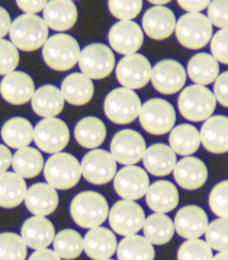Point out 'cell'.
I'll use <instances>...</instances> for the list:
<instances>
[{"instance_id": "4316f807", "label": "cell", "mask_w": 228, "mask_h": 260, "mask_svg": "<svg viewBox=\"0 0 228 260\" xmlns=\"http://www.w3.org/2000/svg\"><path fill=\"white\" fill-rule=\"evenodd\" d=\"M176 156L177 154L170 146H166L163 143H156L147 148L143 157V163L148 173L154 176H167L176 167Z\"/></svg>"}, {"instance_id": "b9f144b4", "label": "cell", "mask_w": 228, "mask_h": 260, "mask_svg": "<svg viewBox=\"0 0 228 260\" xmlns=\"http://www.w3.org/2000/svg\"><path fill=\"white\" fill-rule=\"evenodd\" d=\"M212 257L209 244L199 239L186 240L177 250V260H212Z\"/></svg>"}, {"instance_id": "db71d44e", "label": "cell", "mask_w": 228, "mask_h": 260, "mask_svg": "<svg viewBox=\"0 0 228 260\" xmlns=\"http://www.w3.org/2000/svg\"><path fill=\"white\" fill-rule=\"evenodd\" d=\"M28 260H62L54 250L50 249H41V250H35L29 256Z\"/></svg>"}, {"instance_id": "83f0119b", "label": "cell", "mask_w": 228, "mask_h": 260, "mask_svg": "<svg viewBox=\"0 0 228 260\" xmlns=\"http://www.w3.org/2000/svg\"><path fill=\"white\" fill-rule=\"evenodd\" d=\"M60 90L67 104L83 106L92 101L94 94V84L93 80L83 73H72L62 80Z\"/></svg>"}, {"instance_id": "2e32d148", "label": "cell", "mask_w": 228, "mask_h": 260, "mask_svg": "<svg viewBox=\"0 0 228 260\" xmlns=\"http://www.w3.org/2000/svg\"><path fill=\"white\" fill-rule=\"evenodd\" d=\"M187 79L185 67L176 60H161L151 70V83L157 92L173 94L182 90Z\"/></svg>"}, {"instance_id": "8fae6325", "label": "cell", "mask_w": 228, "mask_h": 260, "mask_svg": "<svg viewBox=\"0 0 228 260\" xmlns=\"http://www.w3.org/2000/svg\"><path fill=\"white\" fill-rule=\"evenodd\" d=\"M109 224L116 234L119 236H134L143 230L145 222L144 209L141 208L135 201H118L114 207L109 209Z\"/></svg>"}, {"instance_id": "f546056e", "label": "cell", "mask_w": 228, "mask_h": 260, "mask_svg": "<svg viewBox=\"0 0 228 260\" xmlns=\"http://www.w3.org/2000/svg\"><path fill=\"white\" fill-rule=\"evenodd\" d=\"M64 98L61 90L52 84H45L35 90L32 96L31 105L34 112L44 118H57L64 109Z\"/></svg>"}, {"instance_id": "681fc988", "label": "cell", "mask_w": 228, "mask_h": 260, "mask_svg": "<svg viewBox=\"0 0 228 260\" xmlns=\"http://www.w3.org/2000/svg\"><path fill=\"white\" fill-rule=\"evenodd\" d=\"M48 0H16V5L22 12L25 13H31V15H37L45 9Z\"/></svg>"}, {"instance_id": "5bb4252c", "label": "cell", "mask_w": 228, "mask_h": 260, "mask_svg": "<svg viewBox=\"0 0 228 260\" xmlns=\"http://www.w3.org/2000/svg\"><path fill=\"white\" fill-rule=\"evenodd\" d=\"M82 176L93 185H106L116 175V160L106 150L94 148L82 160Z\"/></svg>"}, {"instance_id": "d6986e66", "label": "cell", "mask_w": 228, "mask_h": 260, "mask_svg": "<svg viewBox=\"0 0 228 260\" xmlns=\"http://www.w3.org/2000/svg\"><path fill=\"white\" fill-rule=\"evenodd\" d=\"M35 93V84L29 74L23 72H12L0 82V94L11 105H25Z\"/></svg>"}, {"instance_id": "603a6c76", "label": "cell", "mask_w": 228, "mask_h": 260, "mask_svg": "<svg viewBox=\"0 0 228 260\" xmlns=\"http://www.w3.org/2000/svg\"><path fill=\"white\" fill-rule=\"evenodd\" d=\"M173 176L182 189L197 190L207 183L208 167L197 157H183L176 163Z\"/></svg>"}, {"instance_id": "ba28073f", "label": "cell", "mask_w": 228, "mask_h": 260, "mask_svg": "<svg viewBox=\"0 0 228 260\" xmlns=\"http://www.w3.org/2000/svg\"><path fill=\"white\" fill-rule=\"evenodd\" d=\"M140 124L151 136H165L175 128V108L165 99H150L141 106Z\"/></svg>"}, {"instance_id": "816d5d0a", "label": "cell", "mask_w": 228, "mask_h": 260, "mask_svg": "<svg viewBox=\"0 0 228 260\" xmlns=\"http://www.w3.org/2000/svg\"><path fill=\"white\" fill-rule=\"evenodd\" d=\"M12 158L13 154L11 153V148L6 144H0V175L8 172V169L12 166Z\"/></svg>"}, {"instance_id": "52a82bcc", "label": "cell", "mask_w": 228, "mask_h": 260, "mask_svg": "<svg viewBox=\"0 0 228 260\" xmlns=\"http://www.w3.org/2000/svg\"><path fill=\"white\" fill-rule=\"evenodd\" d=\"M141 101L135 90L126 87H118L106 94L104 102L105 115L109 121L118 125H125L134 122L140 116Z\"/></svg>"}, {"instance_id": "f907efd6", "label": "cell", "mask_w": 228, "mask_h": 260, "mask_svg": "<svg viewBox=\"0 0 228 260\" xmlns=\"http://www.w3.org/2000/svg\"><path fill=\"white\" fill-rule=\"evenodd\" d=\"M211 2L212 0H177V5L187 13H201L204 9H208Z\"/></svg>"}, {"instance_id": "60d3db41", "label": "cell", "mask_w": 228, "mask_h": 260, "mask_svg": "<svg viewBox=\"0 0 228 260\" xmlns=\"http://www.w3.org/2000/svg\"><path fill=\"white\" fill-rule=\"evenodd\" d=\"M205 241L212 250H228V219L217 218L211 221L205 231Z\"/></svg>"}, {"instance_id": "7dc6e473", "label": "cell", "mask_w": 228, "mask_h": 260, "mask_svg": "<svg viewBox=\"0 0 228 260\" xmlns=\"http://www.w3.org/2000/svg\"><path fill=\"white\" fill-rule=\"evenodd\" d=\"M211 52L218 62L228 66V28L219 29L211 38Z\"/></svg>"}, {"instance_id": "ac0fdd59", "label": "cell", "mask_w": 228, "mask_h": 260, "mask_svg": "<svg viewBox=\"0 0 228 260\" xmlns=\"http://www.w3.org/2000/svg\"><path fill=\"white\" fill-rule=\"evenodd\" d=\"M176 22L173 11L166 6H153L143 16V31L148 38L163 41L175 32Z\"/></svg>"}, {"instance_id": "f6af8a7d", "label": "cell", "mask_w": 228, "mask_h": 260, "mask_svg": "<svg viewBox=\"0 0 228 260\" xmlns=\"http://www.w3.org/2000/svg\"><path fill=\"white\" fill-rule=\"evenodd\" d=\"M19 60V50L11 41L0 40V76L15 72Z\"/></svg>"}, {"instance_id": "d6a6232c", "label": "cell", "mask_w": 228, "mask_h": 260, "mask_svg": "<svg viewBox=\"0 0 228 260\" xmlns=\"http://www.w3.org/2000/svg\"><path fill=\"white\" fill-rule=\"evenodd\" d=\"M2 140L9 148L21 150L31 144L34 141V126L32 124L21 116L11 118L2 126Z\"/></svg>"}, {"instance_id": "11a10c76", "label": "cell", "mask_w": 228, "mask_h": 260, "mask_svg": "<svg viewBox=\"0 0 228 260\" xmlns=\"http://www.w3.org/2000/svg\"><path fill=\"white\" fill-rule=\"evenodd\" d=\"M212 260H228V250H225V251H218L217 254L212 257Z\"/></svg>"}, {"instance_id": "7a4b0ae2", "label": "cell", "mask_w": 228, "mask_h": 260, "mask_svg": "<svg viewBox=\"0 0 228 260\" xmlns=\"http://www.w3.org/2000/svg\"><path fill=\"white\" fill-rule=\"evenodd\" d=\"M50 28L38 15L23 13L12 22L11 42L19 51L32 52L40 50L48 40Z\"/></svg>"}, {"instance_id": "680465c9", "label": "cell", "mask_w": 228, "mask_h": 260, "mask_svg": "<svg viewBox=\"0 0 228 260\" xmlns=\"http://www.w3.org/2000/svg\"><path fill=\"white\" fill-rule=\"evenodd\" d=\"M73 2H74V0H73Z\"/></svg>"}, {"instance_id": "7402d4cb", "label": "cell", "mask_w": 228, "mask_h": 260, "mask_svg": "<svg viewBox=\"0 0 228 260\" xmlns=\"http://www.w3.org/2000/svg\"><path fill=\"white\" fill-rule=\"evenodd\" d=\"M173 222L177 234L186 240L199 239L205 234L209 224L207 212L197 205H187L179 209Z\"/></svg>"}, {"instance_id": "4dcf8cb0", "label": "cell", "mask_w": 228, "mask_h": 260, "mask_svg": "<svg viewBox=\"0 0 228 260\" xmlns=\"http://www.w3.org/2000/svg\"><path fill=\"white\" fill-rule=\"evenodd\" d=\"M28 192L26 182L15 172L0 175V208H16L25 201Z\"/></svg>"}, {"instance_id": "e575fe53", "label": "cell", "mask_w": 228, "mask_h": 260, "mask_svg": "<svg viewBox=\"0 0 228 260\" xmlns=\"http://www.w3.org/2000/svg\"><path fill=\"white\" fill-rule=\"evenodd\" d=\"M74 138L84 148L94 150L101 144H104L105 138H106V126L99 118L86 116L76 125Z\"/></svg>"}, {"instance_id": "44dd1931", "label": "cell", "mask_w": 228, "mask_h": 260, "mask_svg": "<svg viewBox=\"0 0 228 260\" xmlns=\"http://www.w3.org/2000/svg\"><path fill=\"white\" fill-rule=\"evenodd\" d=\"M201 143L212 154L228 153V118L215 115L208 118L201 128Z\"/></svg>"}, {"instance_id": "bcb514c9", "label": "cell", "mask_w": 228, "mask_h": 260, "mask_svg": "<svg viewBox=\"0 0 228 260\" xmlns=\"http://www.w3.org/2000/svg\"><path fill=\"white\" fill-rule=\"evenodd\" d=\"M208 19L219 29L228 28V0H212L208 6Z\"/></svg>"}, {"instance_id": "836d02e7", "label": "cell", "mask_w": 228, "mask_h": 260, "mask_svg": "<svg viewBox=\"0 0 228 260\" xmlns=\"http://www.w3.org/2000/svg\"><path fill=\"white\" fill-rule=\"evenodd\" d=\"M201 133L193 125L182 124L175 126L169 136V146L179 156L189 157L201 147Z\"/></svg>"}, {"instance_id": "8992f818", "label": "cell", "mask_w": 228, "mask_h": 260, "mask_svg": "<svg viewBox=\"0 0 228 260\" xmlns=\"http://www.w3.org/2000/svg\"><path fill=\"white\" fill-rule=\"evenodd\" d=\"M212 23L202 13H185L176 22L177 41L187 50H201L211 42Z\"/></svg>"}, {"instance_id": "7c38bea8", "label": "cell", "mask_w": 228, "mask_h": 260, "mask_svg": "<svg viewBox=\"0 0 228 260\" xmlns=\"http://www.w3.org/2000/svg\"><path fill=\"white\" fill-rule=\"evenodd\" d=\"M151 64L147 57L135 52L124 55L122 60L116 64V79L122 87L137 90L143 89L151 80Z\"/></svg>"}, {"instance_id": "3957f363", "label": "cell", "mask_w": 228, "mask_h": 260, "mask_svg": "<svg viewBox=\"0 0 228 260\" xmlns=\"http://www.w3.org/2000/svg\"><path fill=\"white\" fill-rule=\"evenodd\" d=\"M80 45L69 34H55L42 47V58L55 72H67L73 69L80 57Z\"/></svg>"}, {"instance_id": "d590c367", "label": "cell", "mask_w": 228, "mask_h": 260, "mask_svg": "<svg viewBox=\"0 0 228 260\" xmlns=\"http://www.w3.org/2000/svg\"><path fill=\"white\" fill-rule=\"evenodd\" d=\"M118 260H154V246L143 236H126L118 243Z\"/></svg>"}, {"instance_id": "c3c4849f", "label": "cell", "mask_w": 228, "mask_h": 260, "mask_svg": "<svg viewBox=\"0 0 228 260\" xmlns=\"http://www.w3.org/2000/svg\"><path fill=\"white\" fill-rule=\"evenodd\" d=\"M214 96L218 104L228 108V72L218 76L214 83Z\"/></svg>"}, {"instance_id": "30bf717a", "label": "cell", "mask_w": 228, "mask_h": 260, "mask_svg": "<svg viewBox=\"0 0 228 260\" xmlns=\"http://www.w3.org/2000/svg\"><path fill=\"white\" fill-rule=\"evenodd\" d=\"M34 141L44 153L57 154L69 144L70 129L62 119L44 118L34 128Z\"/></svg>"}, {"instance_id": "9f6ffc18", "label": "cell", "mask_w": 228, "mask_h": 260, "mask_svg": "<svg viewBox=\"0 0 228 260\" xmlns=\"http://www.w3.org/2000/svg\"><path fill=\"white\" fill-rule=\"evenodd\" d=\"M147 2H150V3L154 5V6H165L167 3H170L172 0H147Z\"/></svg>"}, {"instance_id": "d4e9b609", "label": "cell", "mask_w": 228, "mask_h": 260, "mask_svg": "<svg viewBox=\"0 0 228 260\" xmlns=\"http://www.w3.org/2000/svg\"><path fill=\"white\" fill-rule=\"evenodd\" d=\"M84 253L93 260H108L118 249V241L112 230L96 227L87 231L83 237Z\"/></svg>"}, {"instance_id": "8d00e7d4", "label": "cell", "mask_w": 228, "mask_h": 260, "mask_svg": "<svg viewBox=\"0 0 228 260\" xmlns=\"http://www.w3.org/2000/svg\"><path fill=\"white\" fill-rule=\"evenodd\" d=\"M144 237L153 246L167 244L175 236V222L166 214L154 212L153 215L147 217L144 222Z\"/></svg>"}, {"instance_id": "9a60e30c", "label": "cell", "mask_w": 228, "mask_h": 260, "mask_svg": "<svg viewBox=\"0 0 228 260\" xmlns=\"http://www.w3.org/2000/svg\"><path fill=\"white\" fill-rule=\"evenodd\" d=\"M114 187L122 199L137 201L145 197L150 187V177L141 167L124 166L115 175Z\"/></svg>"}, {"instance_id": "74e56055", "label": "cell", "mask_w": 228, "mask_h": 260, "mask_svg": "<svg viewBox=\"0 0 228 260\" xmlns=\"http://www.w3.org/2000/svg\"><path fill=\"white\" fill-rule=\"evenodd\" d=\"M45 163H44V157L40 153V150L32 148V147H25V148L18 150L12 158L13 172L23 179L37 177L42 172Z\"/></svg>"}, {"instance_id": "ab89813d", "label": "cell", "mask_w": 228, "mask_h": 260, "mask_svg": "<svg viewBox=\"0 0 228 260\" xmlns=\"http://www.w3.org/2000/svg\"><path fill=\"white\" fill-rule=\"evenodd\" d=\"M28 246L22 236L15 233L0 234V260H25Z\"/></svg>"}, {"instance_id": "f1b7e54d", "label": "cell", "mask_w": 228, "mask_h": 260, "mask_svg": "<svg viewBox=\"0 0 228 260\" xmlns=\"http://www.w3.org/2000/svg\"><path fill=\"white\" fill-rule=\"evenodd\" d=\"M145 201L148 208L158 214H167L179 205V192L177 187L167 180H157L150 185Z\"/></svg>"}, {"instance_id": "ffe728a7", "label": "cell", "mask_w": 228, "mask_h": 260, "mask_svg": "<svg viewBox=\"0 0 228 260\" xmlns=\"http://www.w3.org/2000/svg\"><path fill=\"white\" fill-rule=\"evenodd\" d=\"M42 12L47 26L60 34L72 29L79 18L77 6L73 0H48Z\"/></svg>"}, {"instance_id": "1f68e13d", "label": "cell", "mask_w": 228, "mask_h": 260, "mask_svg": "<svg viewBox=\"0 0 228 260\" xmlns=\"http://www.w3.org/2000/svg\"><path fill=\"white\" fill-rule=\"evenodd\" d=\"M186 73L189 79L195 84L208 86V84L215 83V80L218 79L219 64L212 57V54L199 52L189 60Z\"/></svg>"}, {"instance_id": "cb8c5ba5", "label": "cell", "mask_w": 228, "mask_h": 260, "mask_svg": "<svg viewBox=\"0 0 228 260\" xmlns=\"http://www.w3.org/2000/svg\"><path fill=\"white\" fill-rule=\"evenodd\" d=\"M23 202L32 215L47 217V215H51L57 209L60 199H58L57 189H54L51 185L35 183L31 187H28Z\"/></svg>"}, {"instance_id": "f35d334b", "label": "cell", "mask_w": 228, "mask_h": 260, "mask_svg": "<svg viewBox=\"0 0 228 260\" xmlns=\"http://www.w3.org/2000/svg\"><path fill=\"white\" fill-rule=\"evenodd\" d=\"M54 251L66 260L77 259L82 253L84 251L83 237L79 231L76 230H61L60 233L55 234L54 241Z\"/></svg>"}, {"instance_id": "e0dca14e", "label": "cell", "mask_w": 228, "mask_h": 260, "mask_svg": "<svg viewBox=\"0 0 228 260\" xmlns=\"http://www.w3.org/2000/svg\"><path fill=\"white\" fill-rule=\"evenodd\" d=\"M108 41L112 51L122 55L135 54L143 47L144 31L137 22L119 21L112 25V28L109 29Z\"/></svg>"}, {"instance_id": "9c48e42d", "label": "cell", "mask_w": 228, "mask_h": 260, "mask_svg": "<svg viewBox=\"0 0 228 260\" xmlns=\"http://www.w3.org/2000/svg\"><path fill=\"white\" fill-rule=\"evenodd\" d=\"M77 64L80 73L92 80H101L114 72L116 61L112 48L105 44H90L82 50Z\"/></svg>"}, {"instance_id": "ee69618b", "label": "cell", "mask_w": 228, "mask_h": 260, "mask_svg": "<svg viewBox=\"0 0 228 260\" xmlns=\"http://www.w3.org/2000/svg\"><path fill=\"white\" fill-rule=\"evenodd\" d=\"M209 208L218 218L228 219V180H222L212 187L209 193Z\"/></svg>"}, {"instance_id": "7bdbcfd3", "label": "cell", "mask_w": 228, "mask_h": 260, "mask_svg": "<svg viewBox=\"0 0 228 260\" xmlns=\"http://www.w3.org/2000/svg\"><path fill=\"white\" fill-rule=\"evenodd\" d=\"M111 15L119 21H133L143 9V0H108Z\"/></svg>"}, {"instance_id": "6da1fadb", "label": "cell", "mask_w": 228, "mask_h": 260, "mask_svg": "<svg viewBox=\"0 0 228 260\" xmlns=\"http://www.w3.org/2000/svg\"><path fill=\"white\" fill-rule=\"evenodd\" d=\"M73 221L82 229L101 227L109 215V205L105 197L94 190H84L73 198L70 204Z\"/></svg>"}, {"instance_id": "484cf974", "label": "cell", "mask_w": 228, "mask_h": 260, "mask_svg": "<svg viewBox=\"0 0 228 260\" xmlns=\"http://www.w3.org/2000/svg\"><path fill=\"white\" fill-rule=\"evenodd\" d=\"M21 236L26 246L31 249H48V246L52 244L55 237V229L48 218L34 215L23 222Z\"/></svg>"}, {"instance_id": "277c9868", "label": "cell", "mask_w": 228, "mask_h": 260, "mask_svg": "<svg viewBox=\"0 0 228 260\" xmlns=\"http://www.w3.org/2000/svg\"><path fill=\"white\" fill-rule=\"evenodd\" d=\"M177 106L185 119L192 122H202L212 116L217 106V99L214 92H211L205 86L192 84L185 87L179 94Z\"/></svg>"}, {"instance_id": "f5cc1de1", "label": "cell", "mask_w": 228, "mask_h": 260, "mask_svg": "<svg viewBox=\"0 0 228 260\" xmlns=\"http://www.w3.org/2000/svg\"><path fill=\"white\" fill-rule=\"evenodd\" d=\"M12 19L9 12L0 8V40H5V37L11 32Z\"/></svg>"}, {"instance_id": "6f0895ef", "label": "cell", "mask_w": 228, "mask_h": 260, "mask_svg": "<svg viewBox=\"0 0 228 260\" xmlns=\"http://www.w3.org/2000/svg\"><path fill=\"white\" fill-rule=\"evenodd\" d=\"M108 260H114V259H108Z\"/></svg>"}, {"instance_id": "5b68a950", "label": "cell", "mask_w": 228, "mask_h": 260, "mask_svg": "<svg viewBox=\"0 0 228 260\" xmlns=\"http://www.w3.org/2000/svg\"><path fill=\"white\" fill-rule=\"evenodd\" d=\"M44 176L48 185L58 190H67L74 187L82 177L80 161L69 153L52 154L44 166Z\"/></svg>"}, {"instance_id": "4fadbf2b", "label": "cell", "mask_w": 228, "mask_h": 260, "mask_svg": "<svg viewBox=\"0 0 228 260\" xmlns=\"http://www.w3.org/2000/svg\"><path fill=\"white\" fill-rule=\"evenodd\" d=\"M145 151V140L135 129L118 131L111 141V154L122 166H135L143 160Z\"/></svg>"}]
</instances>
